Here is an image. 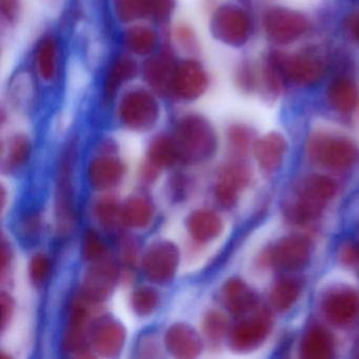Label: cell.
Masks as SVG:
<instances>
[{
  "instance_id": "31",
  "label": "cell",
  "mask_w": 359,
  "mask_h": 359,
  "mask_svg": "<svg viewBox=\"0 0 359 359\" xmlns=\"http://www.w3.org/2000/svg\"><path fill=\"white\" fill-rule=\"evenodd\" d=\"M146 159L163 171L173 167L180 161L177 146L171 131H161L153 134L147 147Z\"/></svg>"
},
{
  "instance_id": "27",
  "label": "cell",
  "mask_w": 359,
  "mask_h": 359,
  "mask_svg": "<svg viewBox=\"0 0 359 359\" xmlns=\"http://www.w3.org/2000/svg\"><path fill=\"white\" fill-rule=\"evenodd\" d=\"M327 100L334 111L348 114L359 104V86L353 77L339 75L334 77L327 89Z\"/></svg>"
},
{
  "instance_id": "35",
  "label": "cell",
  "mask_w": 359,
  "mask_h": 359,
  "mask_svg": "<svg viewBox=\"0 0 359 359\" xmlns=\"http://www.w3.org/2000/svg\"><path fill=\"white\" fill-rule=\"evenodd\" d=\"M28 16V0H0V27L8 36L24 27Z\"/></svg>"
},
{
  "instance_id": "45",
  "label": "cell",
  "mask_w": 359,
  "mask_h": 359,
  "mask_svg": "<svg viewBox=\"0 0 359 359\" xmlns=\"http://www.w3.org/2000/svg\"><path fill=\"white\" fill-rule=\"evenodd\" d=\"M161 342L155 334H144L138 340V356L142 358H157L161 356Z\"/></svg>"
},
{
  "instance_id": "23",
  "label": "cell",
  "mask_w": 359,
  "mask_h": 359,
  "mask_svg": "<svg viewBox=\"0 0 359 359\" xmlns=\"http://www.w3.org/2000/svg\"><path fill=\"white\" fill-rule=\"evenodd\" d=\"M251 173L243 163L234 161L224 165L215 186L214 195L222 207L229 209L236 203L239 193L249 184Z\"/></svg>"
},
{
  "instance_id": "3",
  "label": "cell",
  "mask_w": 359,
  "mask_h": 359,
  "mask_svg": "<svg viewBox=\"0 0 359 359\" xmlns=\"http://www.w3.org/2000/svg\"><path fill=\"white\" fill-rule=\"evenodd\" d=\"M167 104L158 94L138 81L117 98L110 112L126 131L148 134L158 127Z\"/></svg>"
},
{
  "instance_id": "30",
  "label": "cell",
  "mask_w": 359,
  "mask_h": 359,
  "mask_svg": "<svg viewBox=\"0 0 359 359\" xmlns=\"http://www.w3.org/2000/svg\"><path fill=\"white\" fill-rule=\"evenodd\" d=\"M254 155L266 172H274L280 167L287 150L285 138L277 132H271L254 142Z\"/></svg>"
},
{
  "instance_id": "44",
  "label": "cell",
  "mask_w": 359,
  "mask_h": 359,
  "mask_svg": "<svg viewBox=\"0 0 359 359\" xmlns=\"http://www.w3.org/2000/svg\"><path fill=\"white\" fill-rule=\"evenodd\" d=\"M119 259L128 269L136 268L140 262V247L132 237H123L118 243Z\"/></svg>"
},
{
  "instance_id": "41",
  "label": "cell",
  "mask_w": 359,
  "mask_h": 359,
  "mask_svg": "<svg viewBox=\"0 0 359 359\" xmlns=\"http://www.w3.org/2000/svg\"><path fill=\"white\" fill-rule=\"evenodd\" d=\"M201 331L209 341H220L229 335L230 332L228 318L219 311H209L205 313L201 321Z\"/></svg>"
},
{
  "instance_id": "50",
  "label": "cell",
  "mask_w": 359,
  "mask_h": 359,
  "mask_svg": "<svg viewBox=\"0 0 359 359\" xmlns=\"http://www.w3.org/2000/svg\"><path fill=\"white\" fill-rule=\"evenodd\" d=\"M12 259H13V251H12L11 245L9 241L6 238L5 235L1 237V278L5 279L7 273L9 272L11 266Z\"/></svg>"
},
{
  "instance_id": "49",
  "label": "cell",
  "mask_w": 359,
  "mask_h": 359,
  "mask_svg": "<svg viewBox=\"0 0 359 359\" xmlns=\"http://www.w3.org/2000/svg\"><path fill=\"white\" fill-rule=\"evenodd\" d=\"M340 260L346 266L359 264V247L354 243H346L340 250Z\"/></svg>"
},
{
  "instance_id": "11",
  "label": "cell",
  "mask_w": 359,
  "mask_h": 359,
  "mask_svg": "<svg viewBox=\"0 0 359 359\" xmlns=\"http://www.w3.org/2000/svg\"><path fill=\"white\" fill-rule=\"evenodd\" d=\"M39 81L25 62L14 69L8 77L3 94L1 110L8 114L37 108L46 97Z\"/></svg>"
},
{
  "instance_id": "22",
  "label": "cell",
  "mask_w": 359,
  "mask_h": 359,
  "mask_svg": "<svg viewBox=\"0 0 359 359\" xmlns=\"http://www.w3.org/2000/svg\"><path fill=\"white\" fill-rule=\"evenodd\" d=\"M163 341L165 350L175 358H196L203 352V338L188 323H174L168 327Z\"/></svg>"
},
{
  "instance_id": "47",
  "label": "cell",
  "mask_w": 359,
  "mask_h": 359,
  "mask_svg": "<svg viewBox=\"0 0 359 359\" xmlns=\"http://www.w3.org/2000/svg\"><path fill=\"white\" fill-rule=\"evenodd\" d=\"M41 218L39 214L33 213L28 214L22 220V233L27 237V238H34L41 232Z\"/></svg>"
},
{
  "instance_id": "25",
  "label": "cell",
  "mask_w": 359,
  "mask_h": 359,
  "mask_svg": "<svg viewBox=\"0 0 359 359\" xmlns=\"http://www.w3.org/2000/svg\"><path fill=\"white\" fill-rule=\"evenodd\" d=\"M106 4L116 28L138 22H153L155 0H106Z\"/></svg>"
},
{
  "instance_id": "12",
  "label": "cell",
  "mask_w": 359,
  "mask_h": 359,
  "mask_svg": "<svg viewBox=\"0 0 359 359\" xmlns=\"http://www.w3.org/2000/svg\"><path fill=\"white\" fill-rule=\"evenodd\" d=\"M262 28L269 41L276 46H289L299 41L309 30L306 16L289 8L274 7L266 10Z\"/></svg>"
},
{
  "instance_id": "48",
  "label": "cell",
  "mask_w": 359,
  "mask_h": 359,
  "mask_svg": "<svg viewBox=\"0 0 359 359\" xmlns=\"http://www.w3.org/2000/svg\"><path fill=\"white\" fill-rule=\"evenodd\" d=\"M344 29L350 41L355 45L359 46V10L346 16L344 22Z\"/></svg>"
},
{
  "instance_id": "21",
  "label": "cell",
  "mask_w": 359,
  "mask_h": 359,
  "mask_svg": "<svg viewBox=\"0 0 359 359\" xmlns=\"http://www.w3.org/2000/svg\"><path fill=\"white\" fill-rule=\"evenodd\" d=\"M323 311L333 325H350L359 315V294L351 287L332 290L323 298Z\"/></svg>"
},
{
  "instance_id": "17",
  "label": "cell",
  "mask_w": 359,
  "mask_h": 359,
  "mask_svg": "<svg viewBox=\"0 0 359 359\" xmlns=\"http://www.w3.org/2000/svg\"><path fill=\"white\" fill-rule=\"evenodd\" d=\"M90 338L92 352L104 358H115L125 348L127 331L114 317L100 315L94 320Z\"/></svg>"
},
{
  "instance_id": "33",
  "label": "cell",
  "mask_w": 359,
  "mask_h": 359,
  "mask_svg": "<svg viewBox=\"0 0 359 359\" xmlns=\"http://www.w3.org/2000/svg\"><path fill=\"white\" fill-rule=\"evenodd\" d=\"M222 302L229 312L243 315L256 304V296L249 285L239 278H231L222 287Z\"/></svg>"
},
{
  "instance_id": "37",
  "label": "cell",
  "mask_w": 359,
  "mask_h": 359,
  "mask_svg": "<svg viewBox=\"0 0 359 359\" xmlns=\"http://www.w3.org/2000/svg\"><path fill=\"white\" fill-rule=\"evenodd\" d=\"M233 85L235 89L243 95H252L258 92L259 73L258 66L248 58L239 60L235 65L232 73Z\"/></svg>"
},
{
  "instance_id": "6",
  "label": "cell",
  "mask_w": 359,
  "mask_h": 359,
  "mask_svg": "<svg viewBox=\"0 0 359 359\" xmlns=\"http://www.w3.org/2000/svg\"><path fill=\"white\" fill-rule=\"evenodd\" d=\"M207 29L215 43L237 50L249 43L253 22L245 8L232 1H224L208 9Z\"/></svg>"
},
{
  "instance_id": "34",
  "label": "cell",
  "mask_w": 359,
  "mask_h": 359,
  "mask_svg": "<svg viewBox=\"0 0 359 359\" xmlns=\"http://www.w3.org/2000/svg\"><path fill=\"white\" fill-rule=\"evenodd\" d=\"M300 351L304 358H331L334 353L333 337L323 327H311L302 339Z\"/></svg>"
},
{
  "instance_id": "4",
  "label": "cell",
  "mask_w": 359,
  "mask_h": 359,
  "mask_svg": "<svg viewBox=\"0 0 359 359\" xmlns=\"http://www.w3.org/2000/svg\"><path fill=\"white\" fill-rule=\"evenodd\" d=\"M95 75L96 102L100 108L110 111L117 98L140 81V62L114 46Z\"/></svg>"
},
{
  "instance_id": "2",
  "label": "cell",
  "mask_w": 359,
  "mask_h": 359,
  "mask_svg": "<svg viewBox=\"0 0 359 359\" xmlns=\"http://www.w3.org/2000/svg\"><path fill=\"white\" fill-rule=\"evenodd\" d=\"M178 109L171 131L177 146L180 161L196 165L215 155L218 135L211 119L194 107Z\"/></svg>"
},
{
  "instance_id": "16",
  "label": "cell",
  "mask_w": 359,
  "mask_h": 359,
  "mask_svg": "<svg viewBox=\"0 0 359 359\" xmlns=\"http://www.w3.org/2000/svg\"><path fill=\"white\" fill-rule=\"evenodd\" d=\"M178 58L165 41L154 55L140 62V83L158 94L167 104Z\"/></svg>"
},
{
  "instance_id": "38",
  "label": "cell",
  "mask_w": 359,
  "mask_h": 359,
  "mask_svg": "<svg viewBox=\"0 0 359 359\" xmlns=\"http://www.w3.org/2000/svg\"><path fill=\"white\" fill-rule=\"evenodd\" d=\"M161 300V295L154 287L140 285L132 292L130 304L137 316L148 317L158 310Z\"/></svg>"
},
{
  "instance_id": "52",
  "label": "cell",
  "mask_w": 359,
  "mask_h": 359,
  "mask_svg": "<svg viewBox=\"0 0 359 359\" xmlns=\"http://www.w3.org/2000/svg\"><path fill=\"white\" fill-rule=\"evenodd\" d=\"M37 1L41 3L43 7L49 8V9L54 10V11L60 14L66 9L71 0H37Z\"/></svg>"
},
{
  "instance_id": "39",
  "label": "cell",
  "mask_w": 359,
  "mask_h": 359,
  "mask_svg": "<svg viewBox=\"0 0 359 359\" xmlns=\"http://www.w3.org/2000/svg\"><path fill=\"white\" fill-rule=\"evenodd\" d=\"M300 285L293 278H283L276 283L271 292L270 300L277 311H287L299 297Z\"/></svg>"
},
{
  "instance_id": "40",
  "label": "cell",
  "mask_w": 359,
  "mask_h": 359,
  "mask_svg": "<svg viewBox=\"0 0 359 359\" xmlns=\"http://www.w3.org/2000/svg\"><path fill=\"white\" fill-rule=\"evenodd\" d=\"M253 132L243 123H233L226 130V142L230 152L234 156L241 157L247 154L253 142Z\"/></svg>"
},
{
  "instance_id": "20",
  "label": "cell",
  "mask_w": 359,
  "mask_h": 359,
  "mask_svg": "<svg viewBox=\"0 0 359 359\" xmlns=\"http://www.w3.org/2000/svg\"><path fill=\"white\" fill-rule=\"evenodd\" d=\"M165 41L178 57L203 56V39L194 22L177 18L165 28Z\"/></svg>"
},
{
  "instance_id": "28",
  "label": "cell",
  "mask_w": 359,
  "mask_h": 359,
  "mask_svg": "<svg viewBox=\"0 0 359 359\" xmlns=\"http://www.w3.org/2000/svg\"><path fill=\"white\" fill-rule=\"evenodd\" d=\"M187 230L193 241L207 243L222 234L224 222L216 212L208 209H197L187 218Z\"/></svg>"
},
{
  "instance_id": "42",
  "label": "cell",
  "mask_w": 359,
  "mask_h": 359,
  "mask_svg": "<svg viewBox=\"0 0 359 359\" xmlns=\"http://www.w3.org/2000/svg\"><path fill=\"white\" fill-rule=\"evenodd\" d=\"M106 243L95 230H87L81 241V257L87 264L97 262L110 255Z\"/></svg>"
},
{
  "instance_id": "29",
  "label": "cell",
  "mask_w": 359,
  "mask_h": 359,
  "mask_svg": "<svg viewBox=\"0 0 359 359\" xmlns=\"http://www.w3.org/2000/svg\"><path fill=\"white\" fill-rule=\"evenodd\" d=\"M32 151L31 136L27 132H14L4 144L3 171L10 174L20 171L30 161Z\"/></svg>"
},
{
  "instance_id": "36",
  "label": "cell",
  "mask_w": 359,
  "mask_h": 359,
  "mask_svg": "<svg viewBox=\"0 0 359 359\" xmlns=\"http://www.w3.org/2000/svg\"><path fill=\"white\" fill-rule=\"evenodd\" d=\"M93 215L98 224L108 231L116 230L121 224V205L113 195H104L95 201Z\"/></svg>"
},
{
  "instance_id": "51",
  "label": "cell",
  "mask_w": 359,
  "mask_h": 359,
  "mask_svg": "<svg viewBox=\"0 0 359 359\" xmlns=\"http://www.w3.org/2000/svg\"><path fill=\"white\" fill-rule=\"evenodd\" d=\"M161 170L158 168L153 165L152 163L147 161L146 159L144 161L142 167H140V175L142 178V182H147V184H152L157 178L161 175Z\"/></svg>"
},
{
  "instance_id": "5",
  "label": "cell",
  "mask_w": 359,
  "mask_h": 359,
  "mask_svg": "<svg viewBox=\"0 0 359 359\" xmlns=\"http://www.w3.org/2000/svg\"><path fill=\"white\" fill-rule=\"evenodd\" d=\"M79 152V138L73 135L62 147L58 163L54 198V218L56 233L62 237L69 236L76 224L74 176Z\"/></svg>"
},
{
  "instance_id": "18",
  "label": "cell",
  "mask_w": 359,
  "mask_h": 359,
  "mask_svg": "<svg viewBox=\"0 0 359 359\" xmlns=\"http://www.w3.org/2000/svg\"><path fill=\"white\" fill-rule=\"evenodd\" d=\"M126 175V165L117 156V152L96 150L90 161L87 178L90 186L97 191H110L116 188Z\"/></svg>"
},
{
  "instance_id": "32",
  "label": "cell",
  "mask_w": 359,
  "mask_h": 359,
  "mask_svg": "<svg viewBox=\"0 0 359 359\" xmlns=\"http://www.w3.org/2000/svg\"><path fill=\"white\" fill-rule=\"evenodd\" d=\"M155 205L149 197L135 195L121 205V224L126 228L144 230L152 224Z\"/></svg>"
},
{
  "instance_id": "10",
  "label": "cell",
  "mask_w": 359,
  "mask_h": 359,
  "mask_svg": "<svg viewBox=\"0 0 359 359\" xmlns=\"http://www.w3.org/2000/svg\"><path fill=\"white\" fill-rule=\"evenodd\" d=\"M163 43L165 29L151 22L126 25L115 32V47L140 62L154 55Z\"/></svg>"
},
{
  "instance_id": "7",
  "label": "cell",
  "mask_w": 359,
  "mask_h": 359,
  "mask_svg": "<svg viewBox=\"0 0 359 359\" xmlns=\"http://www.w3.org/2000/svg\"><path fill=\"white\" fill-rule=\"evenodd\" d=\"M211 71L201 57H180L176 65L168 104L189 108L205 98L212 88Z\"/></svg>"
},
{
  "instance_id": "1",
  "label": "cell",
  "mask_w": 359,
  "mask_h": 359,
  "mask_svg": "<svg viewBox=\"0 0 359 359\" xmlns=\"http://www.w3.org/2000/svg\"><path fill=\"white\" fill-rule=\"evenodd\" d=\"M25 64L46 94L57 92L64 85L69 69L67 33L58 22L43 25L33 36Z\"/></svg>"
},
{
  "instance_id": "24",
  "label": "cell",
  "mask_w": 359,
  "mask_h": 359,
  "mask_svg": "<svg viewBox=\"0 0 359 359\" xmlns=\"http://www.w3.org/2000/svg\"><path fill=\"white\" fill-rule=\"evenodd\" d=\"M310 245L298 236L285 237L269 252V262L279 270L296 271L304 268L310 259Z\"/></svg>"
},
{
  "instance_id": "8",
  "label": "cell",
  "mask_w": 359,
  "mask_h": 359,
  "mask_svg": "<svg viewBox=\"0 0 359 359\" xmlns=\"http://www.w3.org/2000/svg\"><path fill=\"white\" fill-rule=\"evenodd\" d=\"M336 192L337 184L327 176L315 174L302 178L294 190L295 201L285 211L287 219L297 224L311 222L320 214Z\"/></svg>"
},
{
  "instance_id": "13",
  "label": "cell",
  "mask_w": 359,
  "mask_h": 359,
  "mask_svg": "<svg viewBox=\"0 0 359 359\" xmlns=\"http://www.w3.org/2000/svg\"><path fill=\"white\" fill-rule=\"evenodd\" d=\"M121 275L118 264L111 254L97 262L88 264L81 277L79 294L93 304H100L110 297Z\"/></svg>"
},
{
  "instance_id": "43",
  "label": "cell",
  "mask_w": 359,
  "mask_h": 359,
  "mask_svg": "<svg viewBox=\"0 0 359 359\" xmlns=\"http://www.w3.org/2000/svg\"><path fill=\"white\" fill-rule=\"evenodd\" d=\"M52 264L45 253H35L29 262L28 274L31 283L41 287L47 283L51 275Z\"/></svg>"
},
{
  "instance_id": "26",
  "label": "cell",
  "mask_w": 359,
  "mask_h": 359,
  "mask_svg": "<svg viewBox=\"0 0 359 359\" xmlns=\"http://www.w3.org/2000/svg\"><path fill=\"white\" fill-rule=\"evenodd\" d=\"M258 92L266 102H275L283 93L285 81L280 64V52L266 54L258 66Z\"/></svg>"
},
{
  "instance_id": "15",
  "label": "cell",
  "mask_w": 359,
  "mask_h": 359,
  "mask_svg": "<svg viewBox=\"0 0 359 359\" xmlns=\"http://www.w3.org/2000/svg\"><path fill=\"white\" fill-rule=\"evenodd\" d=\"M280 64L285 81L300 88L317 85L327 68L325 58L310 49L291 55L280 52Z\"/></svg>"
},
{
  "instance_id": "46",
  "label": "cell",
  "mask_w": 359,
  "mask_h": 359,
  "mask_svg": "<svg viewBox=\"0 0 359 359\" xmlns=\"http://www.w3.org/2000/svg\"><path fill=\"white\" fill-rule=\"evenodd\" d=\"M0 306H1V332H5L9 327L13 318L14 312H15V302L12 297L11 294L6 291L1 292L0 295Z\"/></svg>"
},
{
  "instance_id": "19",
  "label": "cell",
  "mask_w": 359,
  "mask_h": 359,
  "mask_svg": "<svg viewBox=\"0 0 359 359\" xmlns=\"http://www.w3.org/2000/svg\"><path fill=\"white\" fill-rule=\"evenodd\" d=\"M272 321L266 314L254 315L243 319L229 332V344L235 352L254 350L270 334Z\"/></svg>"
},
{
  "instance_id": "9",
  "label": "cell",
  "mask_w": 359,
  "mask_h": 359,
  "mask_svg": "<svg viewBox=\"0 0 359 359\" xmlns=\"http://www.w3.org/2000/svg\"><path fill=\"white\" fill-rule=\"evenodd\" d=\"M308 154L317 165L333 171L348 170L359 159L358 147L352 140L325 132L311 136Z\"/></svg>"
},
{
  "instance_id": "14",
  "label": "cell",
  "mask_w": 359,
  "mask_h": 359,
  "mask_svg": "<svg viewBox=\"0 0 359 359\" xmlns=\"http://www.w3.org/2000/svg\"><path fill=\"white\" fill-rule=\"evenodd\" d=\"M180 264V248L167 239L153 241L142 258V272L154 285H165L172 283Z\"/></svg>"
}]
</instances>
